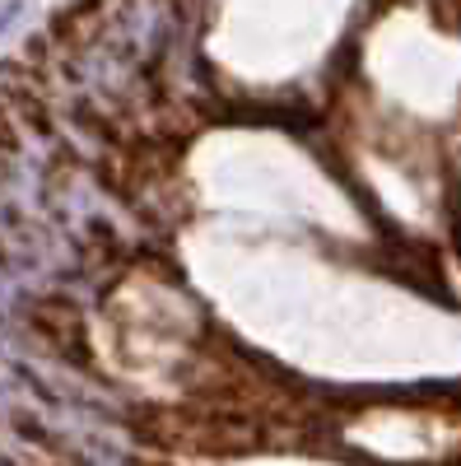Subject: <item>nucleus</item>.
<instances>
[{"instance_id":"nucleus-1","label":"nucleus","mask_w":461,"mask_h":466,"mask_svg":"<svg viewBox=\"0 0 461 466\" xmlns=\"http://www.w3.org/2000/svg\"><path fill=\"white\" fill-rule=\"evenodd\" d=\"M19 15H24V0H5V5H0V33H5Z\"/></svg>"}]
</instances>
